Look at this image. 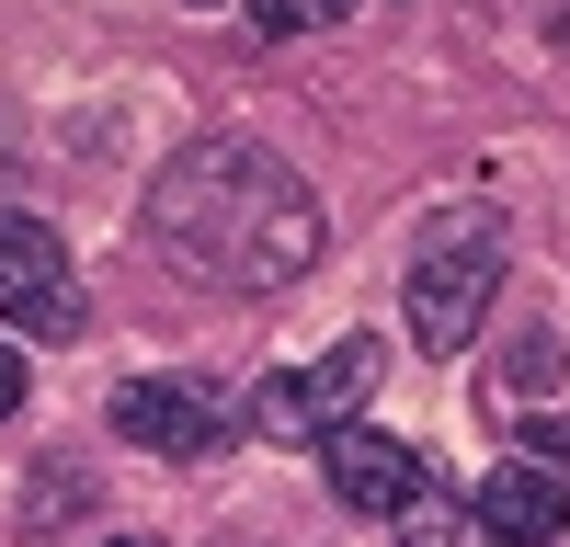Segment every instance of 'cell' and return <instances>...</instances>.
Masks as SVG:
<instances>
[{"label":"cell","mask_w":570,"mask_h":547,"mask_svg":"<svg viewBox=\"0 0 570 547\" xmlns=\"http://www.w3.org/2000/svg\"><path fill=\"white\" fill-rule=\"evenodd\" d=\"M115 434L171 456V468H206V456L228 445V410L206 388H183V377H137V388H115Z\"/></svg>","instance_id":"obj_6"},{"label":"cell","mask_w":570,"mask_h":547,"mask_svg":"<svg viewBox=\"0 0 570 547\" xmlns=\"http://www.w3.org/2000/svg\"><path fill=\"white\" fill-rule=\"evenodd\" d=\"M376 388H389V342H376V331H343L331 354H308L297 377H263V388H252V434H263V445H331L343 422H365Z\"/></svg>","instance_id":"obj_2"},{"label":"cell","mask_w":570,"mask_h":547,"mask_svg":"<svg viewBox=\"0 0 570 547\" xmlns=\"http://www.w3.org/2000/svg\"><path fill=\"white\" fill-rule=\"evenodd\" d=\"M149 240L228 297H285L320 262V195L252 137H195L149 171Z\"/></svg>","instance_id":"obj_1"},{"label":"cell","mask_w":570,"mask_h":547,"mask_svg":"<svg viewBox=\"0 0 570 547\" xmlns=\"http://www.w3.org/2000/svg\"><path fill=\"white\" fill-rule=\"evenodd\" d=\"M456 525H468V501H456V490H434V479H422V501L400 514V536H411V547H456Z\"/></svg>","instance_id":"obj_9"},{"label":"cell","mask_w":570,"mask_h":547,"mask_svg":"<svg viewBox=\"0 0 570 547\" xmlns=\"http://www.w3.org/2000/svg\"><path fill=\"white\" fill-rule=\"evenodd\" d=\"M69 342L80 331V274H69V240L46 217H0V342Z\"/></svg>","instance_id":"obj_3"},{"label":"cell","mask_w":570,"mask_h":547,"mask_svg":"<svg viewBox=\"0 0 570 547\" xmlns=\"http://www.w3.org/2000/svg\"><path fill=\"white\" fill-rule=\"evenodd\" d=\"M23 399H35V365H23L12 342H0V422H12V410H23Z\"/></svg>","instance_id":"obj_12"},{"label":"cell","mask_w":570,"mask_h":547,"mask_svg":"<svg viewBox=\"0 0 570 547\" xmlns=\"http://www.w3.org/2000/svg\"><path fill=\"white\" fill-rule=\"evenodd\" d=\"M491 297H502V240H491V228L434 240V251L411 262V342H422V354H456V342L491 319Z\"/></svg>","instance_id":"obj_4"},{"label":"cell","mask_w":570,"mask_h":547,"mask_svg":"<svg viewBox=\"0 0 570 547\" xmlns=\"http://www.w3.org/2000/svg\"><path fill=\"white\" fill-rule=\"evenodd\" d=\"M354 0H252V23L263 34H320V23H343Z\"/></svg>","instance_id":"obj_10"},{"label":"cell","mask_w":570,"mask_h":547,"mask_svg":"<svg viewBox=\"0 0 570 547\" xmlns=\"http://www.w3.org/2000/svg\"><path fill=\"white\" fill-rule=\"evenodd\" d=\"M320 479H331V501H354V514H376V525H400L411 501H422V445H400V434H376V422H343L320 445Z\"/></svg>","instance_id":"obj_5"},{"label":"cell","mask_w":570,"mask_h":547,"mask_svg":"<svg viewBox=\"0 0 570 547\" xmlns=\"http://www.w3.org/2000/svg\"><path fill=\"white\" fill-rule=\"evenodd\" d=\"M502 377H513V388H525V399H537V388H559V377H570V342H559V331H548V319H537V331H525V342H513V365H502Z\"/></svg>","instance_id":"obj_8"},{"label":"cell","mask_w":570,"mask_h":547,"mask_svg":"<svg viewBox=\"0 0 570 547\" xmlns=\"http://www.w3.org/2000/svg\"><path fill=\"white\" fill-rule=\"evenodd\" d=\"M525 468L570 479V410H548V422H525Z\"/></svg>","instance_id":"obj_11"},{"label":"cell","mask_w":570,"mask_h":547,"mask_svg":"<svg viewBox=\"0 0 570 547\" xmlns=\"http://www.w3.org/2000/svg\"><path fill=\"white\" fill-rule=\"evenodd\" d=\"M468 525H480L491 547H559L570 536V479H548V468H491L480 490H468Z\"/></svg>","instance_id":"obj_7"},{"label":"cell","mask_w":570,"mask_h":547,"mask_svg":"<svg viewBox=\"0 0 570 547\" xmlns=\"http://www.w3.org/2000/svg\"><path fill=\"white\" fill-rule=\"evenodd\" d=\"M115 547H160V536H115Z\"/></svg>","instance_id":"obj_13"}]
</instances>
